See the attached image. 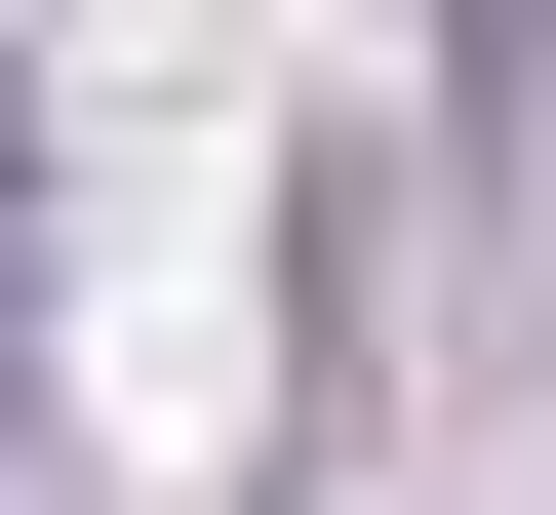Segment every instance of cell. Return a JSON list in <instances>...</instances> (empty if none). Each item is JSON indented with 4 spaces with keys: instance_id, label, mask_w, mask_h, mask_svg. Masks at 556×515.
<instances>
[{
    "instance_id": "cell-1",
    "label": "cell",
    "mask_w": 556,
    "mask_h": 515,
    "mask_svg": "<svg viewBox=\"0 0 556 515\" xmlns=\"http://www.w3.org/2000/svg\"><path fill=\"white\" fill-rule=\"evenodd\" d=\"M0 436H40V40H0Z\"/></svg>"
},
{
    "instance_id": "cell-2",
    "label": "cell",
    "mask_w": 556,
    "mask_h": 515,
    "mask_svg": "<svg viewBox=\"0 0 556 515\" xmlns=\"http://www.w3.org/2000/svg\"><path fill=\"white\" fill-rule=\"evenodd\" d=\"M477 40H556V0H477Z\"/></svg>"
}]
</instances>
